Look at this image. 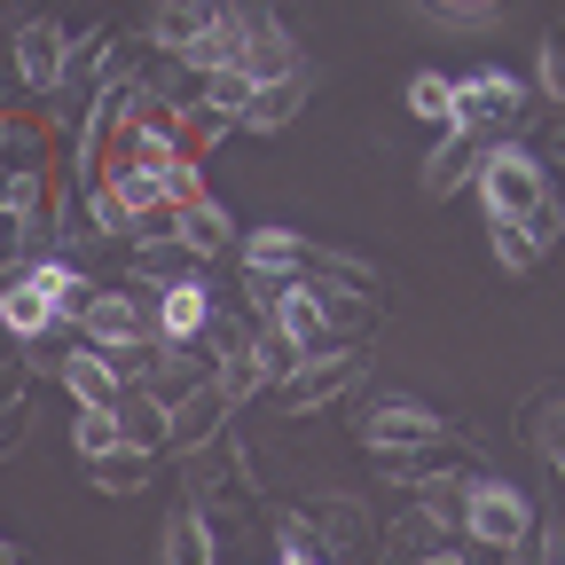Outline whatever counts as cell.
<instances>
[{
    "instance_id": "cell-1",
    "label": "cell",
    "mask_w": 565,
    "mask_h": 565,
    "mask_svg": "<svg viewBox=\"0 0 565 565\" xmlns=\"http://www.w3.org/2000/svg\"><path fill=\"white\" fill-rule=\"evenodd\" d=\"M71 338L79 345H95V353H110V362H134V353H150L158 345V291L150 282H103V291L87 299V315L71 322Z\"/></svg>"
},
{
    "instance_id": "cell-2",
    "label": "cell",
    "mask_w": 565,
    "mask_h": 565,
    "mask_svg": "<svg viewBox=\"0 0 565 565\" xmlns=\"http://www.w3.org/2000/svg\"><path fill=\"white\" fill-rule=\"evenodd\" d=\"M534 494L519 487V479H503V471H471L463 479V526L456 534H471L479 550H503V557H526L534 550Z\"/></svg>"
},
{
    "instance_id": "cell-3",
    "label": "cell",
    "mask_w": 565,
    "mask_h": 565,
    "mask_svg": "<svg viewBox=\"0 0 565 565\" xmlns=\"http://www.w3.org/2000/svg\"><path fill=\"white\" fill-rule=\"evenodd\" d=\"M448 416L440 408H424L408 393H370L362 401V448L377 463H401V456H448Z\"/></svg>"
},
{
    "instance_id": "cell-4",
    "label": "cell",
    "mask_w": 565,
    "mask_h": 565,
    "mask_svg": "<svg viewBox=\"0 0 565 565\" xmlns=\"http://www.w3.org/2000/svg\"><path fill=\"white\" fill-rule=\"evenodd\" d=\"M471 189H479L487 221H526V212L542 204V189H550V166H542V150H526L519 134H494Z\"/></svg>"
},
{
    "instance_id": "cell-5",
    "label": "cell",
    "mask_w": 565,
    "mask_h": 565,
    "mask_svg": "<svg viewBox=\"0 0 565 565\" xmlns=\"http://www.w3.org/2000/svg\"><path fill=\"white\" fill-rule=\"evenodd\" d=\"M526 79L503 63H479L471 79H456V110H448V134H511L526 118Z\"/></svg>"
},
{
    "instance_id": "cell-6",
    "label": "cell",
    "mask_w": 565,
    "mask_h": 565,
    "mask_svg": "<svg viewBox=\"0 0 565 565\" xmlns=\"http://www.w3.org/2000/svg\"><path fill=\"white\" fill-rule=\"evenodd\" d=\"M63 24L55 17H24L17 24V40H9V71H17V95H32V103H55L63 95Z\"/></svg>"
},
{
    "instance_id": "cell-7",
    "label": "cell",
    "mask_w": 565,
    "mask_h": 565,
    "mask_svg": "<svg viewBox=\"0 0 565 565\" xmlns=\"http://www.w3.org/2000/svg\"><path fill=\"white\" fill-rule=\"evenodd\" d=\"M353 377H362V345H338V353H307V362L275 385V401L307 416V408H330L338 393H353Z\"/></svg>"
},
{
    "instance_id": "cell-8",
    "label": "cell",
    "mask_w": 565,
    "mask_h": 565,
    "mask_svg": "<svg viewBox=\"0 0 565 565\" xmlns=\"http://www.w3.org/2000/svg\"><path fill=\"white\" fill-rule=\"evenodd\" d=\"M221 315V291H212V275L196 267L189 282H166L158 291V345H196Z\"/></svg>"
},
{
    "instance_id": "cell-9",
    "label": "cell",
    "mask_w": 565,
    "mask_h": 565,
    "mask_svg": "<svg viewBox=\"0 0 565 565\" xmlns=\"http://www.w3.org/2000/svg\"><path fill=\"white\" fill-rule=\"evenodd\" d=\"M0 330H9L17 345H47L63 322H55V299L40 291V275L17 267V275H0Z\"/></svg>"
},
{
    "instance_id": "cell-10",
    "label": "cell",
    "mask_w": 565,
    "mask_h": 565,
    "mask_svg": "<svg viewBox=\"0 0 565 565\" xmlns=\"http://www.w3.org/2000/svg\"><path fill=\"white\" fill-rule=\"evenodd\" d=\"M63 393L71 401H79V408H118V393H126V377H118V362H110V353H95V345H79V338H71L63 345Z\"/></svg>"
},
{
    "instance_id": "cell-11",
    "label": "cell",
    "mask_w": 565,
    "mask_h": 565,
    "mask_svg": "<svg viewBox=\"0 0 565 565\" xmlns=\"http://www.w3.org/2000/svg\"><path fill=\"white\" fill-rule=\"evenodd\" d=\"M228 416H236V401H228L221 385H196V393L173 408V448H166V456H196V448H212V440H228Z\"/></svg>"
},
{
    "instance_id": "cell-12",
    "label": "cell",
    "mask_w": 565,
    "mask_h": 565,
    "mask_svg": "<svg viewBox=\"0 0 565 565\" xmlns=\"http://www.w3.org/2000/svg\"><path fill=\"white\" fill-rule=\"evenodd\" d=\"M110 416H118V440H126V448H141V456H166V448H173V408H166L150 385H126Z\"/></svg>"
},
{
    "instance_id": "cell-13",
    "label": "cell",
    "mask_w": 565,
    "mask_h": 565,
    "mask_svg": "<svg viewBox=\"0 0 565 565\" xmlns=\"http://www.w3.org/2000/svg\"><path fill=\"white\" fill-rule=\"evenodd\" d=\"M236 267H244V275H275V282H291V275L307 267V236H299V228H282V221H267V228L236 236Z\"/></svg>"
},
{
    "instance_id": "cell-14",
    "label": "cell",
    "mask_w": 565,
    "mask_h": 565,
    "mask_svg": "<svg viewBox=\"0 0 565 565\" xmlns=\"http://www.w3.org/2000/svg\"><path fill=\"white\" fill-rule=\"evenodd\" d=\"M307 95H315V71H307V63H299V71H282V79H259L236 126H252V134H282V126L299 118V103H307Z\"/></svg>"
},
{
    "instance_id": "cell-15",
    "label": "cell",
    "mask_w": 565,
    "mask_h": 565,
    "mask_svg": "<svg viewBox=\"0 0 565 565\" xmlns=\"http://www.w3.org/2000/svg\"><path fill=\"white\" fill-rule=\"evenodd\" d=\"M487 141H494V134H440L433 158H424V189H433V196L471 189V181H479V158H487Z\"/></svg>"
},
{
    "instance_id": "cell-16",
    "label": "cell",
    "mask_w": 565,
    "mask_h": 565,
    "mask_svg": "<svg viewBox=\"0 0 565 565\" xmlns=\"http://www.w3.org/2000/svg\"><path fill=\"white\" fill-rule=\"evenodd\" d=\"M0 173H55V134L24 110H0Z\"/></svg>"
},
{
    "instance_id": "cell-17",
    "label": "cell",
    "mask_w": 565,
    "mask_h": 565,
    "mask_svg": "<svg viewBox=\"0 0 565 565\" xmlns=\"http://www.w3.org/2000/svg\"><path fill=\"white\" fill-rule=\"evenodd\" d=\"M181 252H189V259H221V252H236V221H228L221 196L181 204Z\"/></svg>"
},
{
    "instance_id": "cell-18",
    "label": "cell",
    "mask_w": 565,
    "mask_h": 565,
    "mask_svg": "<svg viewBox=\"0 0 565 565\" xmlns=\"http://www.w3.org/2000/svg\"><path fill=\"white\" fill-rule=\"evenodd\" d=\"M408 9H416L424 24L456 32V40H479V32H494V24H511V0H408Z\"/></svg>"
},
{
    "instance_id": "cell-19",
    "label": "cell",
    "mask_w": 565,
    "mask_h": 565,
    "mask_svg": "<svg viewBox=\"0 0 565 565\" xmlns=\"http://www.w3.org/2000/svg\"><path fill=\"white\" fill-rule=\"evenodd\" d=\"M158 565H221V557H212V526H204L196 503L166 519V534H158Z\"/></svg>"
},
{
    "instance_id": "cell-20",
    "label": "cell",
    "mask_w": 565,
    "mask_h": 565,
    "mask_svg": "<svg viewBox=\"0 0 565 565\" xmlns=\"http://www.w3.org/2000/svg\"><path fill=\"white\" fill-rule=\"evenodd\" d=\"M401 103H408V118L416 126H433V134H448V110H456V79L448 71H408V87H401Z\"/></svg>"
},
{
    "instance_id": "cell-21",
    "label": "cell",
    "mask_w": 565,
    "mask_h": 565,
    "mask_svg": "<svg viewBox=\"0 0 565 565\" xmlns=\"http://www.w3.org/2000/svg\"><path fill=\"white\" fill-rule=\"evenodd\" d=\"M299 275H315V282H330V291H353V299H377L385 282L362 267V259H345V252H322V244H307V267Z\"/></svg>"
},
{
    "instance_id": "cell-22",
    "label": "cell",
    "mask_w": 565,
    "mask_h": 565,
    "mask_svg": "<svg viewBox=\"0 0 565 565\" xmlns=\"http://www.w3.org/2000/svg\"><path fill=\"white\" fill-rule=\"evenodd\" d=\"M150 471H158V456H141V448H110V456L87 463V479H95L103 494H141V487H150Z\"/></svg>"
},
{
    "instance_id": "cell-23",
    "label": "cell",
    "mask_w": 565,
    "mask_h": 565,
    "mask_svg": "<svg viewBox=\"0 0 565 565\" xmlns=\"http://www.w3.org/2000/svg\"><path fill=\"white\" fill-rule=\"evenodd\" d=\"M487 252H494V267H503V275H534V267H542L526 221H487Z\"/></svg>"
},
{
    "instance_id": "cell-24",
    "label": "cell",
    "mask_w": 565,
    "mask_h": 565,
    "mask_svg": "<svg viewBox=\"0 0 565 565\" xmlns=\"http://www.w3.org/2000/svg\"><path fill=\"white\" fill-rule=\"evenodd\" d=\"M463 479H471V471H463ZM463 479H440V471H433V479L416 487V519H424V526H463Z\"/></svg>"
},
{
    "instance_id": "cell-25",
    "label": "cell",
    "mask_w": 565,
    "mask_h": 565,
    "mask_svg": "<svg viewBox=\"0 0 565 565\" xmlns=\"http://www.w3.org/2000/svg\"><path fill=\"white\" fill-rule=\"evenodd\" d=\"M110 448H126L110 408H79V416H71V456H79V463H95V456H110Z\"/></svg>"
},
{
    "instance_id": "cell-26",
    "label": "cell",
    "mask_w": 565,
    "mask_h": 565,
    "mask_svg": "<svg viewBox=\"0 0 565 565\" xmlns=\"http://www.w3.org/2000/svg\"><path fill=\"white\" fill-rule=\"evenodd\" d=\"M252 71H204V95L196 103H212V110H228V118H244V103H252Z\"/></svg>"
},
{
    "instance_id": "cell-27",
    "label": "cell",
    "mask_w": 565,
    "mask_h": 565,
    "mask_svg": "<svg viewBox=\"0 0 565 565\" xmlns=\"http://www.w3.org/2000/svg\"><path fill=\"white\" fill-rule=\"evenodd\" d=\"M534 95H550L565 110V32H542V47H534Z\"/></svg>"
},
{
    "instance_id": "cell-28",
    "label": "cell",
    "mask_w": 565,
    "mask_h": 565,
    "mask_svg": "<svg viewBox=\"0 0 565 565\" xmlns=\"http://www.w3.org/2000/svg\"><path fill=\"white\" fill-rule=\"evenodd\" d=\"M526 236H534V252H557L565 244V189H542V204L526 212Z\"/></svg>"
},
{
    "instance_id": "cell-29",
    "label": "cell",
    "mask_w": 565,
    "mask_h": 565,
    "mask_svg": "<svg viewBox=\"0 0 565 565\" xmlns=\"http://www.w3.org/2000/svg\"><path fill=\"white\" fill-rule=\"evenodd\" d=\"M267 565H338L330 550H315V542H275V557Z\"/></svg>"
},
{
    "instance_id": "cell-30",
    "label": "cell",
    "mask_w": 565,
    "mask_h": 565,
    "mask_svg": "<svg viewBox=\"0 0 565 565\" xmlns=\"http://www.w3.org/2000/svg\"><path fill=\"white\" fill-rule=\"evenodd\" d=\"M550 471H557V487H565V448H550Z\"/></svg>"
},
{
    "instance_id": "cell-31",
    "label": "cell",
    "mask_w": 565,
    "mask_h": 565,
    "mask_svg": "<svg viewBox=\"0 0 565 565\" xmlns=\"http://www.w3.org/2000/svg\"><path fill=\"white\" fill-rule=\"evenodd\" d=\"M557 150H565V126H557Z\"/></svg>"
}]
</instances>
